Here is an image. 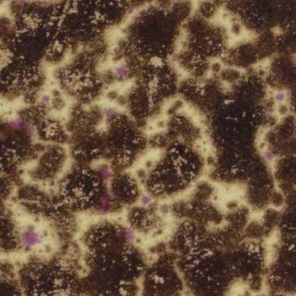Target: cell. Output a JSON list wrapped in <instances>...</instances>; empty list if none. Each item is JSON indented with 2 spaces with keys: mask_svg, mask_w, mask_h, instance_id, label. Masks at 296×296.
<instances>
[{
  "mask_svg": "<svg viewBox=\"0 0 296 296\" xmlns=\"http://www.w3.org/2000/svg\"><path fill=\"white\" fill-rule=\"evenodd\" d=\"M21 240L25 247L31 248L40 242L41 236L36 230L25 229L21 233Z\"/></svg>",
  "mask_w": 296,
  "mask_h": 296,
  "instance_id": "6da1fadb",
  "label": "cell"
},
{
  "mask_svg": "<svg viewBox=\"0 0 296 296\" xmlns=\"http://www.w3.org/2000/svg\"><path fill=\"white\" fill-rule=\"evenodd\" d=\"M162 156V150L159 148H155L148 151L144 156V159L146 161H157Z\"/></svg>",
  "mask_w": 296,
  "mask_h": 296,
  "instance_id": "7a4b0ae2",
  "label": "cell"
},
{
  "mask_svg": "<svg viewBox=\"0 0 296 296\" xmlns=\"http://www.w3.org/2000/svg\"><path fill=\"white\" fill-rule=\"evenodd\" d=\"M114 73L116 74V76L117 77H122L124 76L128 73V70L125 69V67L122 63H118L116 66L114 67Z\"/></svg>",
  "mask_w": 296,
  "mask_h": 296,
  "instance_id": "3957f363",
  "label": "cell"
},
{
  "mask_svg": "<svg viewBox=\"0 0 296 296\" xmlns=\"http://www.w3.org/2000/svg\"><path fill=\"white\" fill-rule=\"evenodd\" d=\"M274 99L276 102L278 103H283L286 101V94L285 91H276L274 94Z\"/></svg>",
  "mask_w": 296,
  "mask_h": 296,
  "instance_id": "277c9868",
  "label": "cell"
},
{
  "mask_svg": "<svg viewBox=\"0 0 296 296\" xmlns=\"http://www.w3.org/2000/svg\"><path fill=\"white\" fill-rule=\"evenodd\" d=\"M263 157L268 163H271L275 160V155L269 149H266L265 151L263 152Z\"/></svg>",
  "mask_w": 296,
  "mask_h": 296,
  "instance_id": "5b68a950",
  "label": "cell"
},
{
  "mask_svg": "<svg viewBox=\"0 0 296 296\" xmlns=\"http://www.w3.org/2000/svg\"><path fill=\"white\" fill-rule=\"evenodd\" d=\"M151 202H152V200L148 195H143L140 199V203L143 206H148L151 203Z\"/></svg>",
  "mask_w": 296,
  "mask_h": 296,
  "instance_id": "8992f818",
  "label": "cell"
},
{
  "mask_svg": "<svg viewBox=\"0 0 296 296\" xmlns=\"http://www.w3.org/2000/svg\"><path fill=\"white\" fill-rule=\"evenodd\" d=\"M125 235L127 237L128 240H131L135 238V234L133 232V230L130 228H126L125 229Z\"/></svg>",
  "mask_w": 296,
  "mask_h": 296,
  "instance_id": "52a82bcc",
  "label": "cell"
},
{
  "mask_svg": "<svg viewBox=\"0 0 296 296\" xmlns=\"http://www.w3.org/2000/svg\"><path fill=\"white\" fill-rule=\"evenodd\" d=\"M21 123H22V122H21V120L19 119V118H13V119H12V120L10 122V124L12 126V127L17 129V128L20 127Z\"/></svg>",
  "mask_w": 296,
  "mask_h": 296,
  "instance_id": "ba28073f",
  "label": "cell"
},
{
  "mask_svg": "<svg viewBox=\"0 0 296 296\" xmlns=\"http://www.w3.org/2000/svg\"><path fill=\"white\" fill-rule=\"evenodd\" d=\"M151 62H152V63H153L154 65H156V66H158V65H160V64L162 63V60H161L159 57H157V56L153 57V58L151 59Z\"/></svg>",
  "mask_w": 296,
  "mask_h": 296,
  "instance_id": "9c48e42d",
  "label": "cell"
},
{
  "mask_svg": "<svg viewBox=\"0 0 296 296\" xmlns=\"http://www.w3.org/2000/svg\"><path fill=\"white\" fill-rule=\"evenodd\" d=\"M42 102H44V103H49V102H51V97H50V96H48V95H44V96H43L42 97Z\"/></svg>",
  "mask_w": 296,
  "mask_h": 296,
  "instance_id": "30bf717a",
  "label": "cell"
},
{
  "mask_svg": "<svg viewBox=\"0 0 296 296\" xmlns=\"http://www.w3.org/2000/svg\"><path fill=\"white\" fill-rule=\"evenodd\" d=\"M103 176H104V178L105 179H110V177H111V173H110V170H108V169H105L104 171H103Z\"/></svg>",
  "mask_w": 296,
  "mask_h": 296,
  "instance_id": "8fae6325",
  "label": "cell"
}]
</instances>
